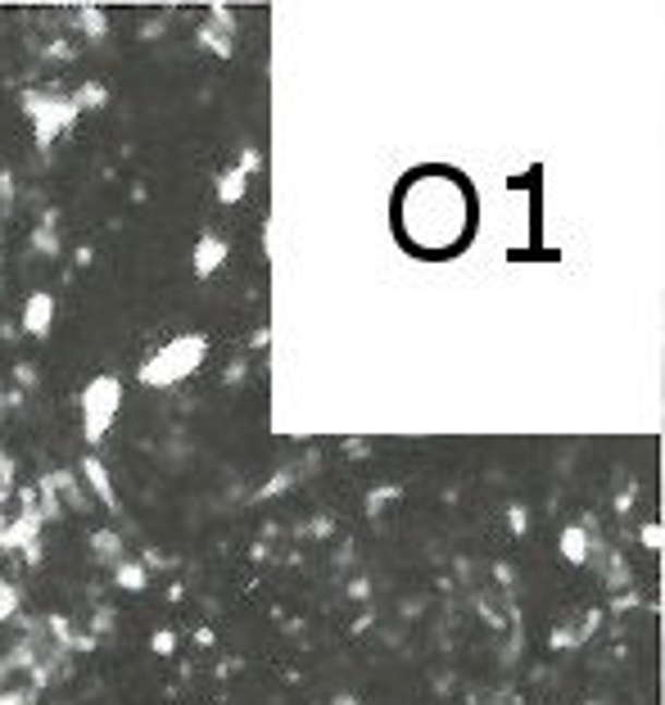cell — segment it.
<instances>
[{"instance_id": "cell-27", "label": "cell", "mask_w": 665, "mask_h": 705, "mask_svg": "<svg viewBox=\"0 0 665 705\" xmlns=\"http://www.w3.org/2000/svg\"><path fill=\"white\" fill-rule=\"evenodd\" d=\"M27 701H33L27 692H5V696H0V705H27Z\"/></svg>"}, {"instance_id": "cell-28", "label": "cell", "mask_w": 665, "mask_h": 705, "mask_svg": "<svg viewBox=\"0 0 665 705\" xmlns=\"http://www.w3.org/2000/svg\"><path fill=\"white\" fill-rule=\"evenodd\" d=\"M5 507H10V488L0 484V525H5V520H10V515H5Z\"/></svg>"}, {"instance_id": "cell-9", "label": "cell", "mask_w": 665, "mask_h": 705, "mask_svg": "<svg viewBox=\"0 0 665 705\" xmlns=\"http://www.w3.org/2000/svg\"><path fill=\"white\" fill-rule=\"evenodd\" d=\"M195 41H200L204 50H214L218 59H231V46H235V19H231V14L218 5V10H214V19L200 23Z\"/></svg>"}, {"instance_id": "cell-6", "label": "cell", "mask_w": 665, "mask_h": 705, "mask_svg": "<svg viewBox=\"0 0 665 705\" xmlns=\"http://www.w3.org/2000/svg\"><path fill=\"white\" fill-rule=\"evenodd\" d=\"M227 258H231V240L218 235V231H204L191 250V267H195L200 281H214V276L227 267Z\"/></svg>"}, {"instance_id": "cell-24", "label": "cell", "mask_w": 665, "mask_h": 705, "mask_svg": "<svg viewBox=\"0 0 665 705\" xmlns=\"http://www.w3.org/2000/svg\"><path fill=\"white\" fill-rule=\"evenodd\" d=\"M395 498H399V488H395V484H389V488H380V494H372V498H367V511L376 515V511H380L385 502H395Z\"/></svg>"}, {"instance_id": "cell-18", "label": "cell", "mask_w": 665, "mask_h": 705, "mask_svg": "<svg viewBox=\"0 0 665 705\" xmlns=\"http://www.w3.org/2000/svg\"><path fill=\"white\" fill-rule=\"evenodd\" d=\"M19 601H23V593H19L14 584H5V579H0V624H5V620H14Z\"/></svg>"}, {"instance_id": "cell-22", "label": "cell", "mask_w": 665, "mask_h": 705, "mask_svg": "<svg viewBox=\"0 0 665 705\" xmlns=\"http://www.w3.org/2000/svg\"><path fill=\"white\" fill-rule=\"evenodd\" d=\"M235 168L245 172V177H258V168H263V155H258L254 145H245V155H240V163H235Z\"/></svg>"}, {"instance_id": "cell-5", "label": "cell", "mask_w": 665, "mask_h": 705, "mask_svg": "<svg viewBox=\"0 0 665 705\" xmlns=\"http://www.w3.org/2000/svg\"><path fill=\"white\" fill-rule=\"evenodd\" d=\"M41 530L46 520L37 515V507H19V515L0 525V551H19L27 566H41Z\"/></svg>"}, {"instance_id": "cell-4", "label": "cell", "mask_w": 665, "mask_h": 705, "mask_svg": "<svg viewBox=\"0 0 665 705\" xmlns=\"http://www.w3.org/2000/svg\"><path fill=\"white\" fill-rule=\"evenodd\" d=\"M77 408H82V439L90 448H100L109 439V430H113L118 412H123V380L109 376V372L96 376V380H86Z\"/></svg>"}, {"instance_id": "cell-19", "label": "cell", "mask_w": 665, "mask_h": 705, "mask_svg": "<svg viewBox=\"0 0 665 705\" xmlns=\"http://www.w3.org/2000/svg\"><path fill=\"white\" fill-rule=\"evenodd\" d=\"M149 652H155V656H172L177 652V633L172 629H155V637H149Z\"/></svg>"}, {"instance_id": "cell-21", "label": "cell", "mask_w": 665, "mask_h": 705, "mask_svg": "<svg viewBox=\"0 0 665 705\" xmlns=\"http://www.w3.org/2000/svg\"><path fill=\"white\" fill-rule=\"evenodd\" d=\"M507 520H511V525H507L511 534H530V511H525V507L511 502V507H507Z\"/></svg>"}, {"instance_id": "cell-29", "label": "cell", "mask_w": 665, "mask_h": 705, "mask_svg": "<svg viewBox=\"0 0 665 705\" xmlns=\"http://www.w3.org/2000/svg\"><path fill=\"white\" fill-rule=\"evenodd\" d=\"M344 448H349V457H367V443H362V439H349Z\"/></svg>"}, {"instance_id": "cell-26", "label": "cell", "mask_w": 665, "mask_h": 705, "mask_svg": "<svg viewBox=\"0 0 665 705\" xmlns=\"http://www.w3.org/2000/svg\"><path fill=\"white\" fill-rule=\"evenodd\" d=\"M267 344H271V330H267V326H258V330H254V340H250V349H258V353H263Z\"/></svg>"}, {"instance_id": "cell-25", "label": "cell", "mask_w": 665, "mask_h": 705, "mask_svg": "<svg viewBox=\"0 0 665 705\" xmlns=\"http://www.w3.org/2000/svg\"><path fill=\"white\" fill-rule=\"evenodd\" d=\"M553 647H580V633L576 629H553Z\"/></svg>"}, {"instance_id": "cell-2", "label": "cell", "mask_w": 665, "mask_h": 705, "mask_svg": "<svg viewBox=\"0 0 665 705\" xmlns=\"http://www.w3.org/2000/svg\"><path fill=\"white\" fill-rule=\"evenodd\" d=\"M208 357V335L204 330H186V335H172L168 344H159L155 353H149L141 362L136 380L145 389H177L181 380H191L200 366Z\"/></svg>"}, {"instance_id": "cell-30", "label": "cell", "mask_w": 665, "mask_h": 705, "mask_svg": "<svg viewBox=\"0 0 665 705\" xmlns=\"http://www.w3.org/2000/svg\"><path fill=\"white\" fill-rule=\"evenodd\" d=\"M0 276H5V235H0Z\"/></svg>"}, {"instance_id": "cell-17", "label": "cell", "mask_w": 665, "mask_h": 705, "mask_svg": "<svg viewBox=\"0 0 665 705\" xmlns=\"http://www.w3.org/2000/svg\"><path fill=\"white\" fill-rule=\"evenodd\" d=\"M33 250H37V254H50V258L59 254V231H55V218H50V222H41V227L33 231Z\"/></svg>"}, {"instance_id": "cell-20", "label": "cell", "mask_w": 665, "mask_h": 705, "mask_svg": "<svg viewBox=\"0 0 665 705\" xmlns=\"http://www.w3.org/2000/svg\"><path fill=\"white\" fill-rule=\"evenodd\" d=\"M290 484H294V471H281V475H271V479L263 484V494H258V498H281Z\"/></svg>"}, {"instance_id": "cell-3", "label": "cell", "mask_w": 665, "mask_h": 705, "mask_svg": "<svg viewBox=\"0 0 665 705\" xmlns=\"http://www.w3.org/2000/svg\"><path fill=\"white\" fill-rule=\"evenodd\" d=\"M27 122H33V145L41 149V155H50L55 141H64L73 132L77 122V109L69 100V90H46V86H27L19 96Z\"/></svg>"}, {"instance_id": "cell-10", "label": "cell", "mask_w": 665, "mask_h": 705, "mask_svg": "<svg viewBox=\"0 0 665 705\" xmlns=\"http://www.w3.org/2000/svg\"><path fill=\"white\" fill-rule=\"evenodd\" d=\"M50 494L59 498V507H64V515H73V511H86V488H82V479L73 475V471H50L46 479H41Z\"/></svg>"}, {"instance_id": "cell-12", "label": "cell", "mask_w": 665, "mask_h": 705, "mask_svg": "<svg viewBox=\"0 0 665 705\" xmlns=\"http://www.w3.org/2000/svg\"><path fill=\"white\" fill-rule=\"evenodd\" d=\"M557 547H561V557H566L570 566H589V561H593V551H597V543H593V530H589V525H566V530H561V538H557Z\"/></svg>"}, {"instance_id": "cell-7", "label": "cell", "mask_w": 665, "mask_h": 705, "mask_svg": "<svg viewBox=\"0 0 665 705\" xmlns=\"http://www.w3.org/2000/svg\"><path fill=\"white\" fill-rule=\"evenodd\" d=\"M55 308H59V303H55L50 290H33V294H27L23 317H19V326H23L27 340H46L50 326H55Z\"/></svg>"}, {"instance_id": "cell-13", "label": "cell", "mask_w": 665, "mask_h": 705, "mask_svg": "<svg viewBox=\"0 0 665 705\" xmlns=\"http://www.w3.org/2000/svg\"><path fill=\"white\" fill-rule=\"evenodd\" d=\"M250 181H254V177H245V172H240L235 163H231V168H222V172H218V181H214V195H218V204H222V208L245 204V195H250Z\"/></svg>"}, {"instance_id": "cell-16", "label": "cell", "mask_w": 665, "mask_h": 705, "mask_svg": "<svg viewBox=\"0 0 665 705\" xmlns=\"http://www.w3.org/2000/svg\"><path fill=\"white\" fill-rule=\"evenodd\" d=\"M77 27H82L86 41H105V37H109V19H105L100 5H82V10H77Z\"/></svg>"}, {"instance_id": "cell-15", "label": "cell", "mask_w": 665, "mask_h": 705, "mask_svg": "<svg viewBox=\"0 0 665 705\" xmlns=\"http://www.w3.org/2000/svg\"><path fill=\"white\" fill-rule=\"evenodd\" d=\"M69 100H73V109H77V118H82V113H90V109H105V105H109V90H105V82H82Z\"/></svg>"}, {"instance_id": "cell-8", "label": "cell", "mask_w": 665, "mask_h": 705, "mask_svg": "<svg viewBox=\"0 0 665 705\" xmlns=\"http://www.w3.org/2000/svg\"><path fill=\"white\" fill-rule=\"evenodd\" d=\"M77 479H82V488H90V498H96L105 511H123V507H118V494H113V479H109V466L100 462V457L96 452H86L82 457V471H77Z\"/></svg>"}, {"instance_id": "cell-1", "label": "cell", "mask_w": 665, "mask_h": 705, "mask_svg": "<svg viewBox=\"0 0 665 705\" xmlns=\"http://www.w3.org/2000/svg\"><path fill=\"white\" fill-rule=\"evenodd\" d=\"M471 227H475V204H471V186L458 172L426 168L399 186L395 231L408 254L452 258L471 244Z\"/></svg>"}, {"instance_id": "cell-23", "label": "cell", "mask_w": 665, "mask_h": 705, "mask_svg": "<svg viewBox=\"0 0 665 705\" xmlns=\"http://www.w3.org/2000/svg\"><path fill=\"white\" fill-rule=\"evenodd\" d=\"M639 543H643L648 551H661V543H665V534H661V525H643V530H639Z\"/></svg>"}, {"instance_id": "cell-14", "label": "cell", "mask_w": 665, "mask_h": 705, "mask_svg": "<svg viewBox=\"0 0 665 705\" xmlns=\"http://www.w3.org/2000/svg\"><path fill=\"white\" fill-rule=\"evenodd\" d=\"M113 584L123 588V593H145L149 588V574H145V561H123V566H113Z\"/></svg>"}, {"instance_id": "cell-11", "label": "cell", "mask_w": 665, "mask_h": 705, "mask_svg": "<svg viewBox=\"0 0 665 705\" xmlns=\"http://www.w3.org/2000/svg\"><path fill=\"white\" fill-rule=\"evenodd\" d=\"M86 547H90V557H96V566H123L128 561V543L118 530H90L86 534Z\"/></svg>"}]
</instances>
